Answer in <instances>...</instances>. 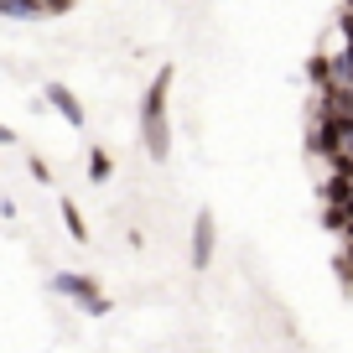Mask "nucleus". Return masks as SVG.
I'll list each match as a JSON object with an SVG mask.
<instances>
[{
	"mask_svg": "<svg viewBox=\"0 0 353 353\" xmlns=\"http://www.w3.org/2000/svg\"><path fill=\"white\" fill-rule=\"evenodd\" d=\"M172 68H161V73L151 78V88H145V104H141V141L145 151H151V161H166L172 156V120H166V94H172Z\"/></svg>",
	"mask_w": 353,
	"mask_h": 353,
	"instance_id": "obj_1",
	"label": "nucleus"
},
{
	"mask_svg": "<svg viewBox=\"0 0 353 353\" xmlns=\"http://www.w3.org/2000/svg\"><path fill=\"white\" fill-rule=\"evenodd\" d=\"M52 291L73 296L78 307H83V312H94V317H99V312H110V296H104V291L94 286L88 276H78V270H57V276H52Z\"/></svg>",
	"mask_w": 353,
	"mask_h": 353,
	"instance_id": "obj_2",
	"label": "nucleus"
},
{
	"mask_svg": "<svg viewBox=\"0 0 353 353\" xmlns=\"http://www.w3.org/2000/svg\"><path fill=\"white\" fill-rule=\"evenodd\" d=\"M47 104H52L57 114H63L68 125H73V130H83L88 125V114H83V104H78V94L68 83H47Z\"/></svg>",
	"mask_w": 353,
	"mask_h": 353,
	"instance_id": "obj_3",
	"label": "nucleus"
},
{
	"mask_svg": "<svg viewBox=\"0 0 353 353\" xmlns=\"http://www.w3.org/2000/svg\"><path fill=\"white\" fill-rule=\"evenodd\" d=\"M213 260V213H198L192 223V270H208Z\"/></svg>",
	"mask_w": 353,
	"mask_h": 353,
	"instance_id": "obj_4",
	"label": "nucleus"
},
{
	"mask_svg": "<svg viewBox=\"0 0 353 353\" xmlns=\"http://www.w3.org/2000/svg\"><path fill=\"white\" fill-rule=\"evenodd\" d=\"M57 213H63V223H68V239L88 244V223H83V213H78V203L73 198H57Z\"/></svg>",
	"mask_w": 353,
	"mask_h": 353,
	"instance_id": "obj_5",
	"label": "nucleus"
},
{
	"mask_svg": "<svg viewBox=\"0 0 353 353\" xmlns=\"http://www.w3.org/2000/svg\"><path fill=\"white\" fill-rule=\"evenodd\" d=\"M88 176H94V182H110V176H114V161H110V151H99V145L88 151Z\"/></svg>",
	"mask_w": 353,
	"mask_h": 353,
	"instance_id": "obj_6",
	"label": "nucleus"
},
{
	"mask_svg": "<svg viewBox=\"0 0 353 353\" xmlns=\"http://www.w3.org/2000/svg\"><path fill=\"white\" fill-rule=\"evenodd\" d=\"M0 16H37L32 0H0Z\"/></svg>",
	"mask_w": 353,
	"mask_h": 353,
	"instance_id": "obj_7",
	"label": "nucleus"
},
{
	"mask_svg": "<svg viewBox=\"0 0 353 353\" xmlns=\"http://www.w3.org/2000/svg\"><path fill=\"white\" fill-rule=\"evenodd\" d=\"M32 6H37V16H57V11H68L73 0H32Z\"/></svg>",
	"mask_w": 353,
	"mask_h": 353,
	"instance_id": "obj_8",
	"label": "nucleus"
},
{
	"mask_svg": "<svg viewBox=\"0 0 353 353\" xmlns=\"http://www.w3.org/2000/svg\"><path fill=\"white\" fill-rule=\"evenodd\" d=\"M32 176H37V182H52V172H47V161H42V156H32Z\"/></svg>",
	"mask_w": 353,
	"mask_h": 353,
	"instance_id": "obj_9",
	"label": "nucleus"
},
{
	"mask_svg": "<svg viewBox=\"0 0 353 353\" xmlns=\"http://www.w3.org/2000/svg\"><path fill=\"white\" fill-rule=\"evenodd\" d=\"M0 145H16V130H6V125H0Z\"/></svg>",
	"mask_w": 353,
	"mask_h": 353,
	"instance_id": "obj_10",
	"label": "nucleus"
},
{
	"mask_svg": "<svg viewBox=\"0 0 353 353\" xmlns=\"http://www.w3.org/2000/svg\"><path fill=\"white\" fill-rule=\"evenodd\" d=\"M343 11H353V0H343Z\"/></svg>",
	"mask_w": 353,
	"mask_h": 353,
	"instance_id": "obj_11",
	"label": "nucleus"
}]
</instances>
